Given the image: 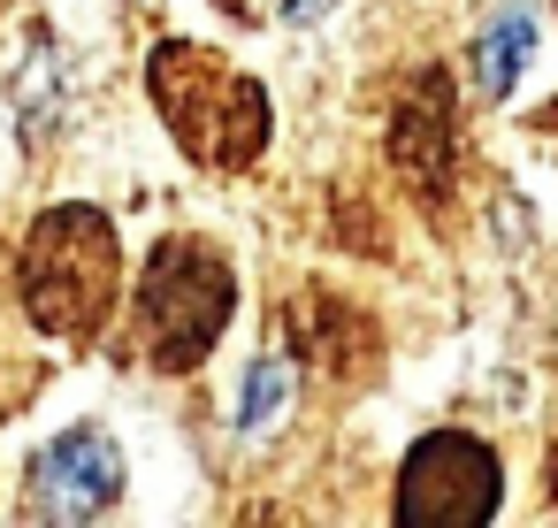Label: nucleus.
<instances>
[{"mask_svg":"<svg viewBox=\"0 0 558 528\" xmlns=\"http://www.w3.org/2000/svg\"><path fill=\"white\" fill-rule=\"evenodd\" d=\"M146 93H154L169 139L184 146V161H199V169H215V177L253 169L260 146H268V131H276L260 77L230 70L215 47H192V39L154 47V62H146Z\"/></svg>","mask_w":558,"mask_h":528,"instance_id":"nucleus-1","label":"nucleus"},{"mask_svg":"<svg viewBox=\"0 0 558 528\" xmlns=\"http://www.w3.org/2000/svg\"><path fill=\"white\" fill-rule=\"evenodd\" d=\"M116 284H123V253H116V223L100 207L70 200V207H47L32 223L24 261H16V291L47 337L85 345L116 314Z\"/></svg>","mask_w":558,"mask_h":528,"instance_id":"nucleus-2","label":"nucleus"},{"mask_svg":"<svg viewBox=\"0 0 558 528\" xmlns=\"http://www.w3.org/2000/svg\"><path fill=\"white\" fill-rule=\"evenodd\" d=\"M238 314V268L207 238H169L138 276V345L161 375H192Z\"/></svg>","mask_w":558,"mask_h":528,"instance_id":"nucleus-3","label":"nucleus"},{"mask_svg":"<svg viewBox=\"0 0 558 528\" xmlns=\"http://www.w3.org/2000/svg\"><path fill=\"white\" fill-rule=\"evenodd\" d=\"M497 497H505L497 452L466 429H436L405 452L390 513L405 528H482V520H497Z\"/></svg>","mask_w":558,"mask_h":528,"instance_id":"nucleus-4","label":"nucleus"},{"mask_svg":"<svg viewBox=\"0 0 558 528\" xmlns=\"http://www.w3.org/2000/svg\"><path fill=\"white\" fill-rule=\"evenodd\" d=\"M123 497V452L100 429H62L32 459V513L47 520H100Z\"/></svg>","mask_w":558,"mask_h":528,"instance_id":"nucleus-5","label":"nucleus"},{"mask_svg":"<svg viewBox=\"0 0 558 528\" xmlns=\"http://www.w3.org/2000/svg\"><path fill=\"white\" fill-rule=\"evenodd\" d=\"M451 161H459L451 77H444V70H421V77L405 85V100L390 108V169H398L413 192L444 200V192H451Z\"/></svg>","mask_w":558,"mask_h":528,"instance_id":"nucleus-6","label":"nucleus"},{"mask_svg":"<svg viewBox=\"0 0 558 528\" xmlns=\"http://www.w3.org/2000/svg\"><path fill=\"white\" fill-rule=\"evenodd\" d=\"M527 55H535V16L527 9H497L482 24V39H474V85H482V100H505L520 85Z\"/></svg>","mask_w":558,"mask_h":528,"instance_id":"nucleus-7","label":"nucleus"},{"mask_svg":"<svg viewBox=\"0 0 558 528\" xmlns=\"http://www.w3.org/2000/svg\"><path fill=\"white\" fill-rule=\"evenodd\" d=\"M283 398H291V368H283V360H253V368H245V391H238V436L268 429Z\"/></svg>","mask_w":558,"mask_h":528,"instance_id":"nucleus-8","label":"nucleus"},{"mask_svg":"<svg viewBox=\"0 0 558 528\" xmlns=\"http://www.w3.org/2000/svg\"><path fill=\"white\" fill-rule=\"evenodd\" d=\"M322 9H329V0H291V9H283V16H291V24H314Z\"/></svg>","mask_w":558,"mask_h":528,"instance_id":"nucleus-9","label":"nucleus"}]
</instances>
